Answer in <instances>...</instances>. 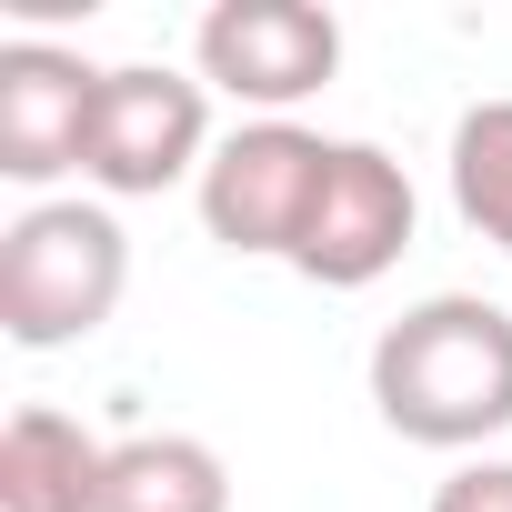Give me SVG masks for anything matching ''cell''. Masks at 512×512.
Listing matches in <instances>:
<instances>
[{
	"label": "cell",
	"instance_id": "cell-8",
	"mask_svg": "<svg viewBox=\"0 0 512 512\" xmlns=\"http://www.w3.org/2000/svg\"><path fill=\"white\" fill-rule=\"evenodd\" d=\"M111 442L61 402H21L0 422V512H101Z\"/></svg>",
	"mask_w": 512,
	"mask_h": 512
},
{
	"label": "cell",
	"instance_id": "cell-1",
	"mask_svg": "<svg viewBox=\"0 0 512 512\" xmlns=\"http://www.w3.org/2000/svg\"><path fill=\"white\" fill-rule=\"evenodd\" d=\"M372 412L422 452H472L512 432V312L482 292H432L372 332Z\"/></svg>",
	"mask_w": 512,
	"mask_h": 512
},
{
	"label": "cell",
	"instance_id": "cell-11",
	"mask_svg": "<svg viewBox=\"0 0 512 512\" xmlns=\"http://www.w3.org/2000/svg\"><path fill=\"white\" fill-rule=\"evenodd\" d=\"M432 512H512V462H452L442 482H432Z\"/></svg>",
	"mask_w": 512,
	"mask_h": 512
},
{
	"label": "cell",
	"instance_id": "cell-2",
	"mask_svg": "<svg viewBox=\"0 0 512 512\" xmlns=\"http://www.w3.org/2000/svg\"><path fill=\"white\" fill-rule=\"evenodd\" d=\"M131 292V231L111 201H31L0 231V332L21 352L91 342Z\"/></svg>",
	"mask_w": 512,
	"mask_h": 512
},
{
	"label": "cell",
	"instance_id": "cell-4",
	"mask_svg": "<svg viewBox=\"0 0 512 512\" xmlns=\"http://www.w3.org/2000/svg\"><path fill=\"white\" fill-rule=\"evenodd\" d=\"M322 171H332V131H312V121H241V131H221L211 171L191 181L201 231L221 251H241V262H292L302 221L322 201Z\"/></svg>",
	"mask_w": 512,
	"mask_h": 512
},
{
	"label": "cell",
	"instance_id": "cell-3",
	"mask_svg": "<svg viewBox=\"0 0 512 512\" xmlns=\"http://www.w3.org/2000/svg\"><path fill=\"white\" fill-rule=\"evenodd\" d=\"M211 91L201 71H171V61H111L101 71V101H91V161L81 181L101 201H161L181 181L211 171Z\"/></svg>",
	"mask_w": 512,
	"mask_h": 512
},
{
	"label": "cell",
	"instance_id": "cell-9",
	"mask_svg": "<svg viewBox=\"0 0 512 512\" xmlns=\"http://www.w3.org/2000/svg\"><path fill=\"white\" fill-rule=\"evenodd\" d=\"M101 512H231V462L201 432H131L111 442Z\"/></svg>",
	"mask_w": 512,
	"mask_h": 512
},
{
	"label": "cell",
	"instance_id": "cell-7",
	"mask_svg": "<svg viewBox=\"0 0 512 512\" xmlns=\"http://www.w3.org/2000/svg\"><path fill=\"white\" fill-rule=\"evenodd\" d=\"M91 101H101V61L11 31L0 41V181L51 191L91 161Z\"/></svg>",
	"mask_w": 512,
	"mask_h": 512
},
{
	"label": "cell",
	"instance_id": "cell-10",
	"mask_svg": "<svg viewBox=\"0 0 512 512\" xmlns=\"http://www.w3.org/2000/svg\"><path fill=\"white\" fill-rule=\"evenodd\" d=\"M452 211L492 241V251H512V101H472L462 121H452Z\"/></svg>",
	"mask_w": 512,
	"mask_h": 512
},
{
	"label": "cell",
	"instance_id": "cell-6",
	"mask_svg": "<svg viewBox=\"0 0 512 512\" xmlns=\"http://www.w3.org/2000/svg\"><path fill=\"white\" fill-rule=\"evenodd\" d=\"M422 231V191L412 171L382 151V141H332V171H322V201L302 221V251L292 272L322 282V292H372Z\"/></svg>",
	"mask_w": 512,
	"mask_h": 512
},
{
	"label": "cell",
	"instance_id": "cell-5",
	"mask_svg": "<svg viewBox=\"0 0 512 512\" xmlns=\"http://www.w3.org/2000/svg\"><path fill=\"white\" fill-rule=\"evenodd\" d=\"M191 71H201V91L241 101L251 121H292L302 101L332 91L342 21L322 0H211L191 31Z\"/></svg>",
	"mask_w": 512,
	"mask_h": 512
}]
</instances>
